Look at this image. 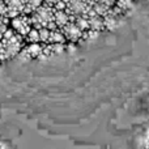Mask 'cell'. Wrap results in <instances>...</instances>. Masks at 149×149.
Here are the masks:
<instances>
[{"instance_id":"cell-13","label":"cell","mask_w":149,"mask_h":149,"mask_svg":"<svg viewBox=\"0 0 149 149\" xmlns=\"http://www.w3.org/2000/svg\"><path fill=\"white\" fill-rule=\"evenodd\" d=\"M74 24L81 29L82 31L89 30V22H88V18L82 17V16H79V17H74Z\"/></svg>"},{"instance_id":"cell-16","label":"cell","mask_w":149,"mask_h":149,"mask_svg":"<svg viewBox=\"0 0 149 149\" xmlns=\"http://www.w3.org/2000/svg\"><path fill=\"white\" fill-rule=\"evenodd\" d=\"M0 16L8 17V8H7V3H5V0H0Z\"/></svg>"},{"instance_id":"cell-6","label":"cell","mask_w":149,"mask_h":149,"mask_svg":"<svg viewBox=\"0 0 149 149\" xmlns=\"http://www.w3.org/2000/svg\"><path fill=\"white\" fill-rule=\"evenodd\" d=\"M25 50L29 54L30 59H39V56L42 55L43 46H42V43H30L29 46L25 47Z\"/></svg>"},{"instance_id":"cell-18","label":"cell","mask_w":149,"mask_h":149,"mask_svg":"<svg viewBox=\"0 0 149 149\" xmlns=\"http://www.w3.org/2000/svg\"><path fill=\"white\" fill-rule=\"evenodd\" d=\"M60 0H43V3L46 5H49V7H52L54 8L55 7V4H56V3H59Z\"/></svg>"},{"instance_id":"cell-11","label":"cell","mask_w":149,"mask_h":149,"mask_svg":"<svg viewBox=\"0 0 149 149\" xmlns=\"http://www.w3.org/2000/svg\"><path fill=\"white\" fill-rule=\"evenodd\" d=\"M25 39L29 43H41V39H39V33L38 29L31 28V30L28 33V36L25 37Z\"/></svg>"},{"instance_id":"cell-3","label":"cell","mask_w":149,"mask_h":149,"mask_svg":"<svg viewBox=\"0 0 149 149\" xmlns=\"http://www.w3.org/2000/svg\"><path fill=\"white\" fill-rule=\"evenodd\" d=\"M60 30L63 31L65 39L70 41V42H73V43H77V42L81 39L82 33H84V31H82L81 29L76 25V24L72 22V21H70V22H68L65 26H63Z\"/></svg>"},{"instance_id":"cell-4","label":"cell","mask_w":149,"mask_h":149,"mask_svg":"<svg viewBox=\"0 0 149 149\" xmlns=\"http://www.w3.org/2000/svg\"><path fill=\"white\" fill-rule=\"evenodd\" d=\"M8 8V18H15L20 15H24L25 3L22 0H5Z\"/></svg>"},{"instance_id":"cell-7","label":"cell","mask_w":149,"mask_h":149,"mask_svg":"<svg viewBox=\"0 0 149 149\" xmlns=\"http://www.w3.org/2000/svg\"><path fill=\"white\" fill-rule=\"evenodd\" d=\"M88 22H89V29L92 30H97V31H103L105 30V26H103V17L95 15L93 17L88 18Z\"/></svg>"},{"instance_id":"cell-1","label":"cell","mask_w":149,"mask_h":149,"mask_svg":"<svg viewBox=\"0 0 149 149\" xmlns=\"http://www.w3.org/2000/svg\"><path fill=\"white\" fill-rule=\"evenodd\" d=\"M24 39L25 38L15 30L7 29L3 38L0 39V62H8L17 56L21 50L25 47Z\"/></svg>"},{"instance_id":"cell-5","label":"cell","mask_w":149,"mask_h":149,"mask_svg":"<svg viewBox=\"0 0 149 149\" xmlns=\"http://www.w3.org/2000/svg\"><path fill=\"white\" fill-rule=\"evenodd\" d=\"M54 17H55V24H56L58 29H62L63 26H65L70 22V15L65 10H55Z\"/></svg>"},{"instance_id":"cell-2","label":"cell","mask_w":149,"mask_h":149,"mask_svg":"<svg viewBox=\"0 0 149 149\" xmlns=\"http://www.w3.org/2000/svg\"><path fill=\"white\" fill-rule=\"evenodd\" d=\"M10 25H12L13 30L25 38L28 33L31 30V22H30V16L29 15H20L15 18H10Z\"/></svg>"},{"instance_id":"cell-14","label":"cell","mask_w":149,"mask_h":149,"mask_svg":"<svg viewBox=\"0 0 149 149\" xmlns=\"http://www.w3.org/2000/svg\"><path fill=\"white\" fill-rule=\"evenodd\" d=\"M50 29L47 28H41L38 29V33H39V39H41V43H47L49 42V37H50Z\"/></svg>"},{"instance_id":"cell-8","label":"cell","mask_w":149,"mask_h":149,"mask_svg":"<svg viewBox=\"0 0 149 149\" xmlns=\"http://www.w3.org/2000/svg\"><path fill=\"white\" fill-rule=\"evenodd\" d=\"M67 39H65L64 34L60 29H55V30L50 31V37H49V42L47 43H65Z\"/></svg>"},{"instance_id":"cell-10","label":"cell","mask_w":149,"mask_h":149,"mask_svg":"<svg viewBox=\"0 0 149 149\" xmlns=\"http://www.w3.org/2000/svg\"><path fill=\"white\" fill-rule=\"evenodd\" d=\"M43 4V0H28L25 3V9H24V15H31L39 5Z\"/></svg>"},{"instance_id":"cell-15","label":"cell","mask_w":149,"mask_h":149,"mask_svg":"<svg viewBox=\"0 0 149 149\" xmlns=\"http://www.w3.org/2000/svg\"><path fill=\"white\" fill-rule=\"evenodd\" d=\"M9 20H10V18L4 17V16H0V39L3 38L4 33L7 31V29H8V22H9Z\"/></svg>"},{"instance_id":"cell-17","label":"cell","mask_w":149,"mask_h":149,"mask_svg":"<svg viewBox=\"0 0 149 149\" xmlns=\"http://www.w3.org/2000/svg\"><path fill=\"white\" fill-rule=\"evenodd\" d=\"M55 10H65V3L63 1V0H60L59 3H56L54 7Z\"/></svg>"},{"instance_id":"cell-9","label":"cell","mask_w":149,"mask_h":149,"mask_svg":"<svg viewBox=\"0 0 149 149\" xmlns=\"http://www.w3.org/2000/svg\"><path fill=\"white\" fill-rule=\"evenodd\" d=\"M103 26H105V30H110V31L115 30L119 26V18L110 15H106L103 17Z\"/></svg>"},{"instance_id":"cell-12","label":"cell","mask_w":149,"mask_h":149,"mask_svg":"<svg viewBox=\"0 0 149 149\" xmlns=\"http://www.w3.org/2000/svg\"><path fill=\"white\" fill-rule=\"evenodd\" d=\"M115 5L120 8L124 13H127L128 9H132V8H134V1H132V0H116Z\"/></svg>"}]
</instances>
